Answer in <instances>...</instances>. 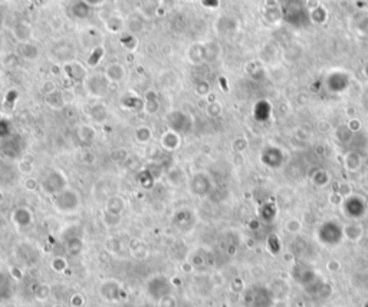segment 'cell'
<instances>
[]
</instances>
